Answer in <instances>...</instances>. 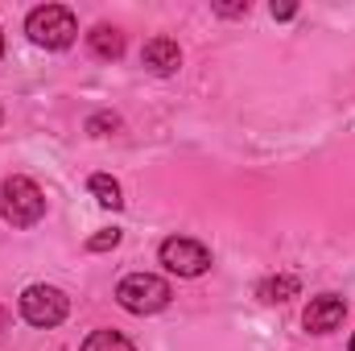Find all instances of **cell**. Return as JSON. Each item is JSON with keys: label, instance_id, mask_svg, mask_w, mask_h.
Instances as JSON below:
<instances>
[{"label": "cell", "instance_id": "obj_6", "mask_svg": "<svg viewBox=\"0 0 355 351\" xmlns=\"http://www.w3.org/2000/svg\"><path fill=\"white\" fill-rule=\"evenodd\" d=\"M343 314H347V302H343L339 293H318V298H310L302 323H306L310 335H331V331L343 323Z\"/></svg>", "mask_w": 355, "mask_h": 351}, {"label": "cell", "instance_id": "obj_3", "mask_svg": "<svg viewBox=\"0 0 355 351\" xmlns=\"http://www.w3.org/2000/svg\"><path fill=\"white\" fill-rule=\"evenodd\" d=\"M116 302L128 310V314H157L170 306V285L153 273H128L120 285H116Z\"/></svg>", "mask_w": 355, "mask_h": 351}, {"label": "cell", "instance_id": "obj_10", "mask_svg": "<svg viewBox=\"0 0 355 351\" xmlns=\"http://www.w3.org/2000/svg\"><path fill=\"white\" fill-rule=\"evenodd\" d=\"M91 194H95V203L99 207H112V211H120L124 207V194H120V182L112 174H91Z\"/></svg>", "mask_w": 355, "mask_h": 351}, {"label": "cell", "instance_id": "obj_5", "mask_svg": "<svg viewBox=\"0 0 355 351\" xmlns=\"http://www.w3.org/2000/svg\"><path fill=\"white\" fill-rule=\"evenodd\" d=\"M162 264L178 277H202L211 268V248L190 240V236H170L162 244Z\"/></svg>", "mask_w": 355, "mask_h": 351}, {"label": "cell", "instance_id": "obj_16", "mask_svg": "<svg viewBox=\"0 0 355 351\" xmlns=\"http://www.w3.org/2000/svg\"><path fill=\"white\" fill-rule=\"evenodd\" d=\"M0 58H4V33H0Z\"/></svg>", "mask_w": 355, "mask_h": 351}, {"label": "cell", "instance_id": "obj_14", "mask_svg": "<svg viewBox=\"0 0 355 351\" xmlns=\"http://www.w3.org/2000/svg\"><path fill=\"white\" fill-rule=\"evenodd\" d=\"M268 12H272V21H293V17H297V4H293V0H281V4L272 0Z\"/></svg>", "mask_w": 355, "mask_h": 351}, {"label": "cell", "instance_id": "obj_1", "mask_svg": "<svg viewBox=\"0 0 355 351\" xmlns=\"http://www.w3.org/2000/svg\"><path fill=\"white\" fill-rule=\"evenodd\" d=\"M25 33L33 46L42 50H67L79 33V21L67 4H37L29 17H25Z\"/></svg>", "mask_w": 355, "mask_h": 351}, {"label": "cell", "instance_id": "obj_17", "mask_svg": "<svg viewBox=\"0 0 355 351\" xmlns=\"http://www.w3.org/2000/svg\"><path fill=\"white\" fill-rule=\"evenodd\" d=\"M347 351H355V335H352V343H347Z\"/></svg>", "mask_w": 355, "mask_h": 351}, {"label": "cell", "instance_id": "obj_12", "mask_svg": "<svg viewBox=\"0 0 355 351\" xmlns=\"http://www.w3.org/2000/svg\"><path fill=\"white\" fill-rule=\"evenodd\" d=\"M116 128H120V116H112V112H95L87 120V132H95V137H107Z\"/></svg>", "mask_w": 355, "mask_h": 351}, {"label": "cell", "instance_id": "obj_4", "mask_svg": "<svg viewBox=\"0 0 355 351\" xmlns=\"http://www.w3.org/2000/svg\"><path fill=\"white\" fill-rule=\"evenodd\" d=\"M21 314H25L29 327H46L50 331V327H58L71 314V298L62 289H54V285H29L21 293Z\"/></svg>", "mask_w": 355, "mask_h": 351}, {"label": "cell", "instance_id": "obj_8", "mask_svg": "<svg viewBox=\"0 0 355 351\" xmlns=\"http://www.w3.org/2000/svg\"><path fill=\"white\" fill-rule=\"evenodd\" d=\"M87 46L95 58H103V62H116L120 54H124V33L116 29V25H95L87 33Z\"/></svg>", "mask_w": 355, "mask_h": 351}, {"label": "cell", "instance_id": "obj_2", "mask_svg": "<svg viewBox=\"0 0 355 351\" xmlns=\"http://www.w3.org/2000/svg\"><path fill=\"white\" fill-rule=\"evenodd\" d=\"M0 215H4V223H12V228H33V223L46 215V194H42V186L25 174L4 178V186H0Z\"/></svg>", "mask_w": 355, "mask_h": 351}, {"label": "cell", "instance_id": "obj_9", "mask_svg": "<svg viewBox=\"0 0 355 351\" xmlns=\"http://www.w3.org/2000/svg\"><path fill=\"white\" fill-rule=\"evenodd\" d=\"M297 289H302V285H297V277L281 273V277H265V281L257 285V298L277 306V302H289V298H297Z\"/></svg>", "mask_w": 355, "mask_h": 351}, {"label": "cell", "instance_id": "obj_11", "mask_svg": "<svg viewBox=\"0 0 355 351\" xmlns=\"http://www.w3.org/2000/svg\"><path fill=\"white\" fill-rule=\"evenodd\" d=\"M83 351H132V343L120 331H95L83 339Z\"/></svg>", "mask_w": 355, "mask_h": 351}, {"label": "cell", "instance_id": "obj_13", "mask_svg": "<svg viewBox=\"0 0 355 351\" xmlns=\"http://www.w3.org/2000/svg\"><path fill=\"white\" fill-rule=\"evenodd\" d=\"M116 244H120V232L107 228V232H99V236H91L87 240V252H107V248H116Z\"/></svg>", "mask_w": 355, "mask_h": 351}, {"label": "cell", "instance_id": "obj_15", "mask_svg": "<svg viewBox=\"0 0 355 351\" xmlns=\"http://www.w3.org/2000/svg\"><path fill=\"white\" fill-rule=\"evenodd\" d=\"M215 12L219 17H248V0L244 4H215Z\"/></svg>", "mask_w": 355, "mask_h": 351}, {"label": "cell", "instance_id": "obj_7", "mask_svg": "<svg viewBox=\"0 0 355 351\" xmlns=\"http://www.w3.org/2000/svg\"><path fill=\"white\" fill-rule=\"evenodd\" d=\"M141 62L153 75H174L178 67H182V50H178L174 37H149L145 50H141Z\"/></svg>", "mask_w": 355, "mask_h": 351}]
</instances>
